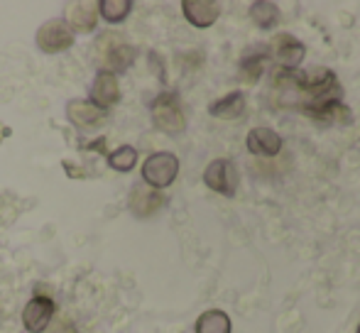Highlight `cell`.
Masks as SVG:
<instances>
[{"mask_svg":"<svg viewBox=\"0 0 360 333\" xmlns=\"http://www.w3.org/2000/svg\"><path fill=\"white\" fill-rule=\"evenodd\" d=\"M179 174V159L172 152H155L145 159L143 164V179L152 189H165Z\"/></svg>","mask_w":360,"mask_h":333,"instance_id":"3","label":"cell"},{"mask_svg":"<svg viewBox=\"0 0 360 333\" xmlns=\"http://www.w3.org/2000/svg\"><path fill=\"white\" fill-rule=\"evenodd\" d=\"M67 118L69 123L76 125L81 130H91V128H98L101 123L105 120V110L94 105L91 100H81L74 98L67 103Z\"/></svg>","mask_w":360,"mask_h":333,"instance_id":"7","label":"cell"},{"mask_svg":"<svg viewBox=\"0 0 360 333\" xmlns=\"http://www.w3.org/2000/svg\"><path fill=\"white\" fill-rule=\"evenodd\" d=\"M98 10L108 22H123L130 10H133V3L130 0H101Z\"/></svg>","mask_w":360,"mask_h":333,"instance_id":"18","label":"cell"},{"mask_svg":"<svg viewBox=\"0 0 360 333\" xmlns=\"http://www.w3.org/2000/svg\"><path fill=\"white\" fill-rule=\"evenodd\" d=\"M181 10H184V18L194 27H211L218 20V15H221V8L214 0H184Z\"/></svg>","mask_w":360,"mask_h":333,"instance_id":"12","label":"cell"},{"mask_svg":"<svg viewBox=\"0 0 360 333\" xmlns=\"http://www.w3.org/2000/svg\"><path fill=\"white\" fill-rule=\"evenodd\" d=\"M54 316V301L49 296H32L22 311V324L30 333H42Z\"/></svg>","mask_w":360,"mask_h":333,"instance_id":"6","label":"cell"},{"mask_svg":"<svg viewBox=\"0 0 360 333\" xmlns=\"http://www.w3.org/2000/svg\"><path fill=\"white\" fill-rule=\"evenodd\" d=\"M162 206H165V196L147 184H138L133 189V194H130V211H133L138 218H150Z\"/></svg>","mask_w":360,"mask_h":333,"instance_id":"8","label":"cell"},{"mask_svg":"<svg viewBox=\"0 0 360 333\" xmlns=\"http://www.w3.org/2000/svg\"><path fill=\"white\" fill-rule=\"evenodd\" d=\"M10 135H13V130H10L8 125H3V123H0V143H3L5 138H10Z\"/></svg>","mask_w":360,"mask_h":333,"instance_id":"21","label":"cell"},{"mask_svg":"<svg viewBox=\"0 0 360 333\" xmlns=\"http://www.w3.org/2000/svg\"><path fill=\"white\" fill-rule=\"evenodd\" d=\"M98 49V59L103 64V72H125V69L133 64L135 59V49L130 44H125L123 39H118L115 34H103L96 44Z\"/></svg>","mask_w":360,"mask_h":333,"instance_id":"2","label":"cell"},{"mask_svg":"<svg viewBox=\"0 0 360 333\" xmlns=\"http://www.w3.org/2000/svg\"><path fill=\"white\" fill-rule=\"evenodd\" d=\"M204 181L209 189L223 196H236L238 189V169L231 159H214L204 171Z\"/></svg>","mask_w":360,"mask_h":333,"instance_id":"5","label":"cell"},{"mask_svg":"<svg viewBox=\"0 0 360 333\" xmlns=\"http://www.w3.org/2000/svg\"><path fill=\"white\" fill-rule=\"evenodd\" d=\"M243 110H245V93L243 91H231L228 96H223V98H218L209 105V113L221 120L240 118Z\"/></svg>","mask_w":360,"mask_h":333,"instance_id":"15","label":"cell"},{"mask_svg":"<svg viewBox=\"0 0 360 333\" xmlns=\"http://www.w3.org/2000/svg\"><path fill=\"white\" fill-rule=\"evenodd\" d=\"M196 333H231V319L226 311L209 309L196 319Z\"/></svg>","mask_w":360,"mask_h":333,"instance_id":"16","label":"cell"},{"mask_svg":"<svg viewBox=\"0 0 360 333\" xmlns=\"http://www.w3.org/2000/svg\"><path fill=\"white\" fill-rule=\"evenodd\" d=\"M74 44V32L64 20H49L37 30V47L47 54L67 52Z\"/></svg>","mask_w":360,"mask_h":333,"instance_id":"4","label":"cell"},{"mask_svg":"<svg viewBox=\"0 0 360 333\" xmlns=\"http://www.w3.org/2000/svg\"><path fill=\"white\" fill-rule=\"evenodd\" d=\"M250 18L260 30H272L280 22V8L275 3H267V0H257L250 5Z\"/></svg>","mask_w":360,"mask_h":333,"instance_id":"17","label":"cell"},{"mask_svg":"<svg viewBox=\"0 0 360 333\" xmlns=\"http://www.w3.org/2000/svg\"><path fill=\"white\" fill-rule=\"evenodd\" d=\"M304 113L321 120V123H348V120H351V108L343 105L338 98L321 100V103H309V105H304Z\"/></svg>","mask_w":360,"mask_h":333,"instance_id":"13","label":"cell"},{"mask_svg":"<svg viewBox=\"0 0 360 333\" xmlns=\"http://www.w3.org/2000/svg\"><path fill=\"white\" fill-rule=\"evenodd\" d=\"M96 22H98V3L94 0H84V3H76L69 13V27L72 32H94Z\"/></svg>","mask_w":360,"mask_h":333,"instance_id":"14","label":"cell"},{"mask_svg":"<svg viewBox=\"0 0 360 333\" xmlns=\"http://www.w3.org/2000/svg\"><path fill=\"white\" fill-rule=\"evenodd\" d=\"M240 72L243 81L255 84L262 77V72H265V54H248L240 62Z\"/></svg>","mask_w":360,"mask_h":333,"instance_id":"20","label":"cell"},{"mask_svg":"<svg viewBox=\"0 0 360 333\" xmlns=\"http://www.w3.org/2000/svg\"><path fill=\"white\" fill-rule=\"evenodd\" d=\"M304 52H307V47H304L294 34H277L275 42H272V54H275L280 67H287V69L299 67L304 59Z\"/></svg>","mask_w":360,"mask_h":333,"instance_id":"10","label":"cell"},{"mask_svg":"<svg viewBox=\"0 0 360 333\" xmlns=\"http://www.w3.org/2000/svg\"><path fill=\"white\" fill-rule=\"evenodd\" d=\"M138 162V152H135L133 145H123V148L113 150V152L108 155V166L115 171H130Z\"/></svg>","mask_w":360,"mask_h":333,"instance_id":"19","label":"cell"},{"mask_svg":"<svg viewBox=\"0 0 360 333\" xmlns=\"http://www.w3.org/2000/svg\"><path fill=\"white\" fill-rule=\"evenodd\" d=\"M356 333H360V326H358V331H356Z\"/></svg>","mask_w":360,"mask_h":333,"instance_id":"22","label":"cell"},{"mask_svg":"<svg viewBox=\"0 0 360 333\" xmlns=\"http://www.w3.org/2000/svg\"><path fill=\"white\" fill-rule=\"evenodd\" d=\"M152 120L155 125L167 135H181L186 128V118L184 110H181L179 96L167 91V93H160L155 100H152Z\"/></svg>","mask_w":360,"mask_h":333,"instance_id":"1","label":"cell"},{"mask_svg":"<svg viewBox=\"0 0 360 333\" xmlns=\"http://www.w3.org/2000/svg\"><path fill=\"white\" fill-rule=\"evenodd\" d=\"M118 98H120V89H118L115 74L101 69L98 77H96L94 84H91V103L105 110V108H110V105L118 103Z\"/></svg>","mask_w":360,"mask_h":333,"instance_id":"9","label":"cell"},{"mask_svg":"<svg viewBox=\"0 0 360 333\" xmlns=\"http://www.w3.org/2000/svg\"><path fill=\"white\" fill-rule=\"evenodd\" d=\"M245 145L252 155H260V157H275L282 150V138L272 128H255L248 133Z\"/></svg>","mask_w":360,"mask_h":333,"instance_id":"11","label":"cell"}]
</instances>
